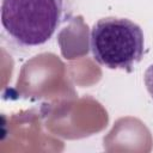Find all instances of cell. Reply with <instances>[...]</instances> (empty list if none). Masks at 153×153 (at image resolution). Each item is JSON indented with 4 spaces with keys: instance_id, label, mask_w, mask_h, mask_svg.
Masks as SVG:
<instances>
[{
    "instance_id": "6da1fadb",
    "label": "cell",
    "mask_w": 153,
    "mask_h": 153,
    "mask_svg": "<svg viewBox=\"0 0 153 153\" xmlns=\"http://www.w3.org/2000/svg\"><path fill=\"white\" fill-rule=\"evenodd\" d=\"M90 48L99 65L131 72L143 56V31L130 19L105 17L93 24Z\"/></svg>"
},
{
    "instance_id": "7a4b0ae2",
    "label": "cell",
    "mask_w": 153,
    "mask_h": 153,
    "mask_svg": "<svg viewBox=\"0 0 153 153\" xmlns=\"http://www.w3.org/2000/svg\"><path fill=\"white\" fill-rule=\"evenodd\" d=\"M63 0H2L1 24L23 47L47 43L61 24Z\"/></svg>"
},
{
    "instance_id": "3957f363",
    "label": "cell",
    "mask_w": 153,
    "mask_h": 153,
    "mask_svg": "<svg viewBox=\"0 0 153 153\" xmlns=\"http://www.w3.org/2000/svg\"><path fill=\"white\" fill-rule=\"evenodd\" d=\"M143 82H145V86H146L149 96L153 99V63L146 69L145 75H143Z\"/></svg>"
}]
</instances>
